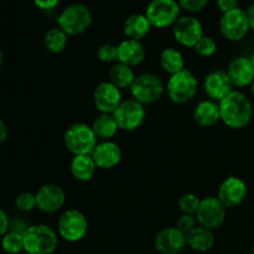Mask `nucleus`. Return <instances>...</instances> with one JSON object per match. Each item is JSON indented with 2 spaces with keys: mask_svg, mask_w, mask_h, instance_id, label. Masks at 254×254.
I'll use <instances>...</instances> for the list:
<instances>
[{
  "mask_svg": "<svg viewBox=\"0 0 254 254\" xmlns=\"http://www.w3.org/2000/svg\"><path fill=\"white\" fill-rule=\"evenodd\" d=\"M221 121L232 129H242L250 124L253 116L252 103L245 93L232 91L218 102Z\"/></svg>",
  "mask_w": 254,
  "mask_h": 254,
  "instance_id": "1",
  "label": "nucleus"
},
{
  "mask_svg": "<svg viewBox=\"0 0 254 254\" xmlns=\"http://www.w3.org/2000/svg\"><path fill=\"white\" fill-rule=\"evenodd\" d=\"M27 254H52L59 245V233L49 225H34L22 232Z\"/></svg>",
  "mask_w": 254,
  "mask_h": 254,
  "instance_id": "2",
  "label": "nucleus"
},
{
  "mask_svg": "<svg viewBox=\"0 0 254 254\" xmlns=\"http://www.w3.org/2000/svg\"><path fill=\"white\" fill-rule=\"evenodd\" d=\"M64 141L67 150L74 155H91L98 144V138L92 126L74 123L66 129Z\"/></svg>",
  "mask_w": 254,
  "mask_h": 254,
  "instance_id": "3",
  "label": "nucleus"
},
{
  "mask_svg": "<svg viewBox=\"0 0 254 254\" xmlns=\"http://www.w3.org/2000/svg\"><path fill=\"white\" fill-rule=\"evenodd\" d=\"M198 82L195 74L188 68L173 74L166 83L168 96L174 103L186 104L195 98L197 93Z\"/></svg>",
  "mask_w": 254,
  "mask_h": 254,
  "instance_id": "4",
  "label": "nucleus"
},
{
  "mask_svg": "<svg viewBox=\"0 0 254 254\" xmlns=\"http://www.w3.org/2000/svg\"><path fill=\"white\" fill-rule=\"evenodd\" d=\"M92 22L91 10L83 4L68 5L57 17V24L68 36H77L88 30Z\"/></svg>",
  "mask_w": 254,
  "mask_h": 254,
  "instance_id": "5",
  "label": "nucleus"
},
{
  "mask_svg": "<svg viewBox=\"0 0 254 254\" xmlns=\"http://www.w3.org/2000/svg\"><path fill=\"white\" fill-rule=\"evenodd\" d=\"M165 86L163 79L154 73H141L135 77L130 87V93L141 104H153L163 97Z\"/></svg>",
  "mask_w": 254,
  "mask_h": 254,
  "instance_id": "6",
  "label": "nucleus"
},
{
  "mask_svg": "<svg viewBox=\"0 0 254 254\" xmlns=\"http://www.w3.org/2000/svg\"><path fill=\"white\" fill-rule=\"evenodd\" d=\"M151 26L158 29L174 26L180 17V5L176 0H151L145 10Z\"/></svg>",
  "mask_w": 254,
  "mask_h": 254,
  "instance_id": "7",
  "label": "nucleus"
},
{
  "mask_svg": "<svg viewBox=\"0 0 254 254\" xmlns=\"http://www.w3.org/2000/svg\"><path fill=\"white\" fill-rule=\"evenodd\" d=\"M88 231L87 217L76 208L64 211L57 222V232L62 240L67 242H78L86 236Z\"/></svg>",
  "mask_w": 254,
  "mask_h": 254,
  "instance_id": "8",
  "label": "nucleus"
},
{
  "mask_svg": "<svg viewBox=\"0 0 254 254\" xmlns=\"http://www.w3.org/2000/svg\"><path fill=\"white\" fill-rule=\"evenodd\" d=\"M113 117L118 123L119 129L126 131H134L140 128L146 117L144 104L139 103L134 98L122 101L118 108L113 112Z\"/></svg>",
  "mask_w": 254,
  "mask_h": 254,
  "instance_id": "9",
  "label": "nucleus"
},
{
  "mask_svg": "<svg viewBox=\"0 0 254 254\" xmlns=\"http://www.w3.org/2000/svg\"><path fill=\"white\" fill-rule=\"evenodd\" d=\"M226 220V206L215 196H207L201 200L196 213L198 226L213 231L220 228Z\"/></svg>",
  "mask_w": 254,
  "mask_h": 254,
  "instance_id": "10",
  "label": "nucleus"
},
{
  "mask_svg": "<svg viewBox=\"0 0 254 254\" xmlns=\"http://www.w3.org/2000/svg\"><path fill=\"white\" fill-rule=\"evenodd\" d=\"M247 12L241 7L225 12L220 20V31L225 39L230 41H240L250 30Z\"/></svg>",
  "mask_w": 254,
  "mask_h": 254,
  "instance_id": "11",
  "label": "nucleus"
},
{
  "mask_svg": "<svg viewBox=\"0 0 254 254\" xmlns=\"http://www.w3.org/2000/svg\"><path fill=\"white\" fill-rule=\"evenodd\" d=\"M174 39L185 47H195L203 36V27L200 20L191 15L180 16L173 26Z\"/></svg>",
  "mask_w": 254,
  "mask_h": 254,
  "instance_id": "12",
  "label": "nucleus"
},
{
  "mask_svg": "<svg viewBox=\"0 0 254 254\" xmlns=\"http://www.w3.org/2000/svg\"><path fill=\"white\" fill-rule=\"evenodd\" d=\"M36 208L44 213H55L66 202V193L57 184H45L36 193Z\"/></svg>",
  "mask_w": 254,
  "mask_h": 254,
  "instance_id": "13",
  "label": "nucleus"
},
{
  "mask_svg": "<svg viewBox=\"0 0 254 254\" xmlns=\"http://www.w3.org/2000/svg\"><path fill=\"white\" fill-rule=\"evenodd\" d=\"M122 101L121 89L109 81L99 83L93 92L94 107L101 113L113 114Z\"/></svg>",
  "mask_w": 254,
  "mask_h": 254,
  "instance_id": "14",
  "label": "nucleus"
},
{
  "mask_svg": "<svg viewBox=\"0 0 254 254\" xmlns=\"http://www.w3.org/2000/svg\"><path fill=\"white\" fill-rule=\"evenodd\" d=\"M247 196V185L237 176H228L218 188L217 197L227 207H237Z\"/></svg>",
  "mask_w": 254,
  "mask_h": 254,
  "instance_id": "15",
  "label": "nucleus"
},
{
  "mask_svg": "<svg viewBox=\"0 0 254 254\" xmlns=\"http://www.w3.org/2000/svg\"><path fill=\"white\" fill-rule=\"evenodd\" d=\"M154 246L160 254H180L185 250L188 243H186V236L174 226V227L163 228L155 236Z\"/></svg>",
  "mask_w": 254,
  "mask_h": 254,
  "instance_id": "16",
  "label": "nucleus"
},
{
  "mask_svg": "<svg viewBox=\"0 0 254 254\" xmlns=\"http://www.w3.org/2000/svg\"><path fill=\"white\" fill-rule=\"evenodd\" d=\"M203 89L208 98L215 102H220L233 91V84L227 72L222 69H216L205 77Z\"/></svg>",
  "mask_w": 254,
  "mask_h": 254,
  "instance_id": "17",
  "label": "nucleus"
},
{
  "mask_svg": "<svg viewBox=\"0 0 254 254\" xmlns=\"http://www.w3.org/2000/svg\"><path fill=\"white\" fill-rule=\"evenodd\" d=\"M92 158L96 163L97 168L108 170L113 169L122 161V149L117 143L112 140H102L97 144L94 150L92 151Z\"/></svg>",
  "mask_w": 254,
  "mask_h": 254,
  "instance_id": "18",
  "label": "nucleus"
},
{
  "mask_svg": "<svg viewBox=\"0 0 254 254\" xmlns=\"http://www.w3.org/2000/svg\"><path fill=\"white\" fill-rule=\"evenodd\" d=\"M227 74L233 87L243 88L251 86L254 81V67L251 59L245 56L232 60L228 64Z\"/></svg>",
  "mask_w": 254,
  "mask_h": 254,
  "instance_id": "19",
  "label": "nucleus"
},
{
  "mask_svg": "<svg viewBox=\"0 0 254 254\" xmlns=\"http://www.w3.org/2000/svg\"><path fill=\"white\" fill-rule=\"evenodd\" d=\"M118 62L134 67L140 64L145 60L146 51L144 45L136 40L127 39L118 45Z\"/></svg>",
  "mask_w": 254,
  "mask_h": 254,
  "instance_id": "20",
  "label": "nucleus"
},
{
  "mask_svg": "<svg viewBox=\"0 0 254 254\" xmlns=\"http://www.w3.org/2000/svg\"><path fill=\"white\" fill-rule=\"evenodd\" d=\"M192 117L200 127L207 128V127L213 126L218 121H221L218 102L212 101V99L201 101L193 109Z\"/></svg>",
  "mask_w": 254,
  "mask_h": 254,
  "instance_id": "21",
  "label": "nucleus"
},
{
  "mask_svg": "<svg viewBox=\"0 0 254 254\" xmlns=\"http://www.w3.org/2000/svg\"><path fill=\"white\" fill-rule=\"evenodd\" d=\"M151 25L145 14H133L124 21L123 31L128 39L140 41L149 34Z\"/></svg>",
  "mask_w": 254,
  "mask_h": 254,
  "instance_id": "22",
  "label": "nucleus"
},
{
  "mask_svg": "<svg viewBox=\"0 0 254 254\" xmlns=\"http://www.w3.org/2000/svg\"><path fill=\"white\" fill-rule=\"evenodd\" d=\"M186 243L191 250L196 252H207L212 250L215 246V235L212 231L203 228L201 226H196L188 236H186Z\"/></svg>",
  "mask_w": 254,
  "mask_h": 254,
  "instance_id": "23",
  "label": "nucleus"
},
{
  "mask_svg": "<svg viewBox=\"0 0 254 254\" xmlns=\"http://www.w3.org/2000/svg\"><path fill=\"white\" fill-rule=\"evenodd\" d=\"M69 170L76 180L86 183L94 176L97 165L92 155H74L69 165Z\"/></svg>",
  "mask_w": 254,
  "mask_h": 254,
  "instance_id": "24",
  "label": "nucleus"
},
{
  "mask_svg": "<svg viewBox=\"0 0 254 254\" xmlns=\"http://www.w3.org/2000/svg\"><path fill=\"white\" fill-rule=\"evenodd\" d=\"M92 128H93L97 138L102 139V140H111L117 134L119 127L113 114L101 113L93 121Z\"/></svg>",
  "mask_w": 254,
  "mask_h": 254,
  "instance_id": "25",
  "label": "nucleus"
},
{
  "mask_svg": "<svg viewBox=\"0 0 254 254\" xmlns=\"http://www.w3.org/2000/svg\"><path fill=\"white\" fill-rule=\"evenodd\" d=\"M108 77L109 82H112V83L116 87H118L119 89H123L130 88L136 76L131 67L127 66V64H121V62H116V64L109 68Z\"/></svg>",
  "mask_w": 254,
  "mask_h": 254,
  "instance_id": "26",
  "label": "nucleus"
},
{
  "mask_svg": "<svg viewBox=\"0 0 254 254\" xmlns=\"http://www.w3.org/2000/svg\"><path fill=\"white\" fill-rule=\"evenodd\" d=\"M160 66L170 76L185 68V60L183 54L174 47H166L160 54Z\"/></svg>",
  "mask_w": 254,
  "mask_h": 254,
  "instance_id": "27",
  "label": "nucleus"
},
{
  "mask_svg": "<svg viewBox=\"0 0 254 254\" xmlns=\"http://www.w3.org/2000/svg\"><path fill=\"white\" fill-rule=\"evenodd\" d=\"M68 35L60 27H52L44 36V46L51 54H61L67 46Z\"/></svg>",
  "mask_w": 254,
  "mask_h": 254,
  "instance_id": "28",
  "label": "nucleus"
},
{
  "mask_svg": "<svg viewBox=\"0 0 254 254\" xmlns=\"http://www.w3.org/2000/svg\"><path fill=\"white\" fill-rule=\"evenodd\" d=\"M1 247L9 254H20L24 251V236L16 231L7 232L2 236Z\"/></svg>",
  "mask_w": 254,
  "mask_h": 254,
  "instance_id": "29",
  "label": "nucleus"
},
{
  "mask_svg": "<svg viewBox=\"0 0 254 254\" xmlns=\"http://www.w3.org/2000/svg\"><path fill=\"white\" fill-rule=\"evenodd\" d=\"M201 200L198 196L195 193H184L180 198H179V208L183 212V215H191L195 216L197 213L198 207H200Z\"/></svg>",
  "mask_w": 254,
  "mask_h": 254,
  "instance_id": "30",
  "label": "nucleus"
},
{
  "mask_svg": "<svg viewBox=\"0 0 254 254\" xmlns=\"http://www.w3.org/2000/svg\"><path fill=\"white\" fill-rule=\"evenodd\" d=\"M195 52L201 57H211L217 51V44L211 36H205L203 35L200 41L195 45Z\"/></svg>",
  "mask_w": 254,
  "mask_h": 254,
  "instance_id": "31",
  "label": "nucleus"
},
{
  "mask_svg": "<svg viewBox=\"0 0 254 254\" xmlns=\"http://www.w3.org/2000/svg\"><path fill=\"white\" fill-rule=\"evenodd\" d=\"M15 206L17 210L22 212H30L34 208H36V195L29 191L19 193L15 198Z\"/></svg>",
  "mask_w": 254,
  "mask_h": 254,
  "instance_id": "32",
  "label": "nucleus"
},
{
  "mask_svg": "<svg viewBox=\"0 0 254 254\" xmlns=\"http://www.w3.org/2000/svg\"><path fill=\"white\" fill-rule=\"evenodd\" d=\"M97 57L104 64H116L118 61V47L112 44H104L97 51Z\"/></svg>",
  "mask_w": 254,
  "mask_h": 254,
  "instance_id": "33",
  "label": "nucleus"
},
{
  "mask_svg": "<svg viewBox=\"0 0 254 254\" xmlns=\"http://www.w3.org/2000/svg\"><path fill=\"white\" fill-rule=\"evenodd\" d=\"M196 218L191 215H181L180 217L178 218L175 223V227L180 231L181 233H184L185 236H188L193 228L196 227Z\"/></svg>",
  "mask_w": 254,
  "mask_h": 254,
  "instance_id": "34",
  "label": "nucleus"
},
{
  "mask_svg": "<svg viewBox=\"0 0 254 254\" xmlns=\"http://www.w3.org/2000/svg\"><path fill=\"white\" fill-rule=\"evenodd\" d=\"M180 7L189 12L201 11L207 5L208 0H178Z\"/></svg>",
  "mask_w": 254,
  "mask_h": 254,
  "instance_id": "35",
  "label": "nucleus"
},
{
  "mask_svg": "<svg viewBox=\"0 0 254 254\" xmlns=\"http://www.w3.org/2000/svg\"><path fill=\"white\" fill-rule=\"evenodd\" d=\"M217 5L221 11L225 14V12L231 11L233 9H237L238 1L237 0H217Z\"/></svg>",
  "mask_w": 254,
  "mask_h": 254,
  "instance_id": "36",
  "label": "nucleus"
},
{
  "mask_svg": "<svg viewBox=\"0 0 254 254\" xmlns=\"http://www.w3.org/2000/svg\"><path fill=\"white\" fill-rule=\"evenodd\" d=\"M60 0H34L35 5L41 10H51L57 6Z\"/></svg>",
  "mask_w": 254,
  "mask_h": 254,
  "instance_id": "37",
  "label": "nucleus"
},
{
  "mask_svg": "<svg viewBox=\"0 0 254 254\" xmlns=\"http://www.w3.org/2000/svg\"><path fill=\"white\" fill-rule=\"evenodd\" d=\"M7 228H9V218H7L6 213L4 210L0 208V237L7 233Z\"/></svg>",
  "mask_w": 254,
  "mask_h": 254,
  "instance_id": "38",
  "label": "nucleus"
},
{
  "mask_svg": "<svg viewBox=\"0 0 254 254\" xmlns=\"http://www.w3.org/2000/svg\"><path fill=\"white\" fill-rule=\"evenodd\" d=\"M247 19L248 22H250V27L254 30V2L250 5V7L247 9Z\"/></svg>",
  "mask_w": 254,
  "mask_h": 254,
  "instance_id": "39",
  "label": "nucleus"
},
{
  "mask_svg": "<svg viewBox=\"0 0 254 254\" xmlns=\"http://www.w3.org/2000/svg\"><path fill=\"white\" fill-rule=\"evenodd\" d=\"M7 136V128H6V124L0 119V144H2L5 141Z\"/></svg>",
  "mask_w": 254,
  "mask_h": 254,
  "instance_id": "40",
  "label": "nucleus"
},
{
  "mask_svg": "<svg viewBox=\"0 0 254 254\" xmlns=\"http://www.w3.org/2000/svg\"><path fill=\"white\" fill-rule=\"evenodd\" d=\"M251 94H252V97L254 98V81H253V83L251 84Z\"/></svg>",
  "mask_w": 254,
  "mask_h": 254,
  "instance_id": "41",
  "label": "nucleus"
},
{
  "mask_svg": "<svg viewBox=\"0 0 254 254\" xmlns=\"http://www.w3.org/2000/svg\"><path fill=\"white\" fill-rule=\"evenodd\" d=\"M1 64H2V52L1 50H0V66H1Z\"/></svg>",
  "mask_w": 254,
  "mask_h": 254,
  "instance_id": "42",
  "label": "nucleus"
},
{
  "mask_svg": "<svg viewBox=\"0 0 254 254\" xmlns=\"http://www.w3.org/2000/svg\"><path fill=\"white\" fill-rule=\"evenodd\" d=\"M251 61H252V64H253V67H254V54H253V56L251 57Z\"/></svg>",
  "mask_w": 254,
  "mask_h": 254,
  "instance_id": "43",
  "label": "nucleus"
},
{
  "mask_svg": "<svg viewBox=\"0 0 254 254\" xmlns=\"http://www.w3.org/2000/svg\"><path fill=\"white\" fill-rule=\"evenodd\" d=\"M252 254H254V246H253V248H252Z\"/></svg>",
  "mask_w": 254,
  "mask_h": 254,
  "instance_id": "44",
  "label": "nucleus"
},
{
  "mask_svg": "<svg viewBox=\"0 0 254 254\" xmlns=\"http://www.w3.org/2000/svg\"><path fill=\"white\" fill-rule=\"evenodd\" d=\"M24 254H27V253H24Z\"/></svg>",
  "mask_w": 254,
  "mask_h": 254,
  "instance_id": "45",
  "label": "nucleus"
}]
</instances>
